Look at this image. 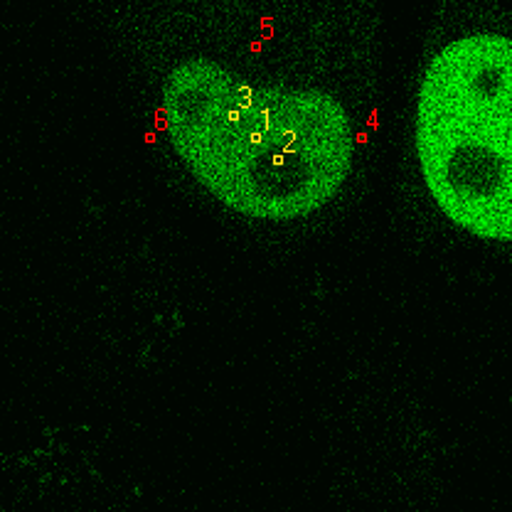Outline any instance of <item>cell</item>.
I'll return each instance as SVG.
<instances>
[{"instance_id": "2", "label": "cell", "mask_w": 512, "mask_h": 512, "mask_svg": "<svg viewBox=\"0 0 512 512\" xmlns=\"http://www.w3.org/2000/svg\"><path fill=\"white\" fill-rule=\"evenodd\" d=\"M416 148L441 210L483 239H512V45L473 35L424 74Z\"/></svg>"}, {"instance_id": "1", "label": "cell", "mask_w": 512, "mask_h": 512, "mask_svg": "<svg viewBox=\"0 0 512 512\" xmlns=\"http://www.w3.org/2000/svg\"><path fill=\"white\" fill-rule=\"evenodd\" d=\"M163 106L190 173L242 215H311L350 173L348 114L325 92L252 87L217 64L188 60L170 72Z\"/></svg>"}]
</instances>
